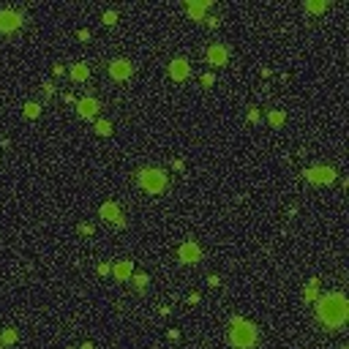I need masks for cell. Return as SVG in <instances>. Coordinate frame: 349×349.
Instances as JSON below:
<instances>
[{"mask_svg":"<svg viewBox=\"0 0 349 349\" xmlns=\"http://www.w3.org/2000/svg\"><path fill=\"white\" fill-rule=\"evenodd\" d=\"M314 314H317V322H319L325 330L338 333L347 327L349 322V300L344 292H327L319 295L314 300Z\"/></svg>","mask_w":349,"mask_h":349,"instance_id":"cell-1","label":"cell"},{"mask_svg":"<svg viewBox=\"0 0 349 349\" xmlns=\"http://www.w3.org/2000/svg\"><path fill=\"white\" fill-rule=\"evenodd\" d=\"M229 347L232 349H254L256 341H259V327L254 322L243 319V317H232L229 319Z\"/></svg>","mask_w":349,"mask_h":349,"instance_id":"cell-2","label":"cell"},{"mask_svg":"<svg viewBox=\"0 0 349 349\" xmlns=\"http://www.w3.org/2000/svg\"><path fill=\"white\" fill-rule=\"evenodd\" d=\"M136 183H139V189H142L145 194L159 196V194H164L166 186H169V175H166V169H161V166H139V169H136Z\"/></svg>","mask_w":349,"mask_h":349,"instance_id":"cell-3","label":"cell"},{"mask_svg":"<svg viewBox=\"0 0 349 349\" xmlns=\"http://www.w3.org/2000/svg\"><path fill=\"white\" fill-rule=\"evenodd\" d=\"M303 180L311 186H330L338 180V169L336 166H327V164H314L303 169Z\"/></svg>","mask_w":349,"mask_h":349,"instance_id":"cell-4","label":"cell"},{"mask_svg":"<svg viewBox=\"0 0 349 349\" xmlns=\"http://www.w3.org/2000/svg\"><path fill=\"white\" fill-rule=\"evenodd\" d=\"M25 25V14L17 8H0V36H11Z\"/></svg>","mask_w":349,"mask_h":349,"instance_id":"cell-5","label":"cell"},{"mask_svg":"<svg viewBox=\"0 0 349 349\" xmlns=\"http://www.w3.org/2000/svg\"><path fill=\"white\" fill-rule=\"evenodd\" d=\"M98 219H101V221H107V224H112V226H118V229H123V226H126V216H123V210H120V205H118L115 199L101 202V207H98Z\"/></svg>","mask_w":349,"mask_h":349,"instance_id":"cell-6","label":"cell"},{"mask_svg":"<svg viewBox=\"0 0 349 349\" xmlns=\"http://www.w3.org/2000/svg\"><path fill=\"white\" fill-rule=\"evenodd\" d=\"M107 74L115 82H126V79L134 77V63H131L128 58H115L107 63Z\"/></svg>","mask_w":349,"mask_h":349,"instance_id":"cell-7","label":"cell"},{"mask_svg":"<svg viewBox=\"0 0 349 349\" xmlns=\"http://www.w3.org/2000/svg\"><path fill=\"white\" fill-rule=\"evenodd\" d=\"M178 259H180V265H186V267L199 265V262H202L199 243H196V240H183V243L178 246Z\"/></svg>","mask_w":349,"mask_h":349,"instance_id":"cell-8","label":"cell"},{"mask_svg":"<svg viewBox=\"0 0 349 349\" xmlns=\"http://www.w3.org/2000/svg\"><path fill=\"white\" fill-rule=\"evenodd\" d=\"M205 60H207V65H213V68H221V65H226L229 63V47L226 44H210V47L205 49Z\"/></svg>","mask_w":349,"mask_h":349,"instance_id":"cell-9","label":"cell"},{"mask_svg":"<svg viewBox=\"0 0 349 349\" xmlns=\"http://www.w3.org/2000/svg\"><path fill=\"white\" fill-rule=\"evenodd\" d=\"M166 74H169V79H175V82H186V79L191 77L189 58H172L169 65H166Z\"/></svg>","mask_w":349,"mask_h":349,"instance_id":"cell-10","label":"cell"},{"mask_svg":"<svg viewBox=\"0 0 349 349\" xmlns=\"http://www.w3.org/2000/svg\"><path fill=\"white\" fill-rule=\"evenodd\" d=\"M101 112V104L98 98H93V95H82V98H77V115L82 120H95Z\"/></svg>","mask_w":349,"mask_h":349,"instance_id":"cell-11","label":"cell"},{"mask_svg":"<svg viewBox=\"0 0 349 349\" xmlns=\"http://www.w3.org/2000/svg\"><path fill=\"white\" fill-rule=\"evenodd\" d=\"M210 8H213V0H189V3H186V17H189L191 22H205Z\"/></svg>","mask_w":349,"mask_h":349,"instance_id":"cell-12","label":"cell"},{"mask_svg":"<svg viewBox=\"0 0 349 349\" xmlns=\"http://www.w3.org/2000/svg\"><path fill=\"white\" fill-rule=\"evenodd\" d=\"M131 276H134V262L131 259H118L112 265V278L115 281L126 284V281H131Z\"/></svg>","mask_w":349,"mask_h":349,"instance_id":"cell-13","label":"cell"},{"mask_svg":"<svg viewBox=\"0 0 349 349\" xmlns=\"http://www.w3.org/2000/svg\"><path fill=\"white\" fill-rule=\"evenodd\" d=\"M68 79H71V82H77V85L88 82V79H90V65L85 63V60H79V63H74L71 68H68Z\"/></svg>","mask_w":349,"mask_h":349,"instance_id":"cell-14","label":"cell"},{"mask_svg":"<svg viewBox=\"0 0 349 349\" xmlns=\"http://www.w3.org/2000/svg\"><path fill=\"white\" fill-rule=\"evenodd\" d=\"M319 286H322V281H319V278H311V281H308V284L303 286V300H306V303H314L317 297L322 295V292H319Z\"/></svg>","mask_w":349,"mask_h":349,"instance_id":"cell-15","label":"cell"},{"mask_svg":"<svg viewBox=\"0 0 349 349\" xmlns=\"http://www.w3.org/2000/svg\"><path fill=\"white\" fill-rule=\"evenodd\" d=\"M327 8H330V3H327V0H306V3H303V11L314 14V17H317V14H325Z\"/></svg>","mask_w":349,"mask_h":349,"instance_id":"cell-16","label":"cell"},{"mask_svg":"<svg viewBox=\"0 0 349 349\" xmlns=\"http://www.w3.org/2000/svg\"><path fill=\"white\" fill-rule=\"evenodd\" d=\"M284 123H286L284 109H270V112H267V126H270V128H281Z\"/></svg>","mask_w":349,"mask_h":349,"instance_id":"cell-17","label":"cell"},{"mask_svg":"<svg viewBox=\"0 0 349 349\" xmlns=\"http://www.w3.org/2000/svg\"><path fill=\"white\" fill-rule=\"evenodd\" d=\"M148 284H150V276H148V273H134V276H131V286H134L139 295L148 289Z\"/></svg>","mask_w":349,"mask_h":349,"instance_id":"cell-18","label":"cell"},{"mask_svg":"<svg viewBox=\"0 0 349 349\" xmlns=\"http://www.w3.org/2000/svg\"><path fill=\"white\" fill-rule=\"evenodd\" d=\"M41 104H38V101H28V104H25L22 107V118H28V120H36L38 115H41Z\"/></svg>","mask_w":349,"mask_h":349,"instance_id":"cell-19","label":"cell"},{"mask_svg":"<svg viewBox=\"0 0 349 349\" xmlns=\"http://www.w3.org/2000/svg\"><path fill=\"white\" fill-rule=\"evenodd\" d=\"M0 344H3V347L17 344V330H14V327H3V330H0Z\"/></svg>","mask_w":349,"mask_h":349,"instance_id":"cell-20","label":"cell"},{"mask_svg":"<svg viewBox=\"0 0 349 349\" xmlns=\"http://www.w3.org/2000/svg\"><path fill=\"white\" fill-rule=\"evenodd\" d=\"M95 134L98 136H112V123L104 118H95Z\"/></svg>","mask_w":349,"mask_h":349,"instance_id":"cell-21","label":"cell"},{"mask_svg":"<svg viewBox=\"0 0 349 349\" xmlns=\"http://www.w3.org/2000/svg\"><path fill=\"white\" fill-rule=\"evenodd\" d=\"M118 17H120V14L115 11V8H109V11L101 14V22L107 25V28H112V25H118Z\"/></svg>","mask_w":349,"mask_h":349,"instance_id":"cell-22","label":"cell"},{"mask_svg":"<svg viewBox=\"0 0 349 349\" xmlns=\"http://www.w3.org/2000/svg\"><path fill=\"white\" fill-rule=\"evenodd\" d=\"M77 232H79V235H85V237H90V235L95 232V226L90 224V221H82V224L77 226Z\"/></svg>","mask_w":349,"mask_h":349,"instance_id":"cell-23","label":"cell"},{"mask_svg":"<svg viewBox=\"0 0 349 349\" xmlns=\"http://www.w3.org/2000/svg\"><path fill=\"white\" fill-rule=\"evenodd\" d=\"M95 273H98V276H112V265H109V262H101V265L95 267Z\"/></svg>","mask_w":349,"mask_h":349,"instance_id":"cell-24","label":"cell"},{"mask_svg":"<svg viewBox=\"0 0 349 349\" xmlns=\"http://www.w3.org/2000/svg\"><path fill=\"white\" fill-rule=\"evenodd\" d=\"M207 286H210V289H219V286H221V278L216 276V273H210V276H207Z\"/></svg>","mask_w":349,"mask_h":349,"instance_id":"cell-25","label":"cell"},{"mask_svg":"<svg viewBox=\"0 0 349 349\" xmlns=\"http://www.w3.org/2000/svg\"><path fill=\"white\" fill-rule=\"evenodd\" d=\"M259 109H256V107H249V123H259Z\"/></svg>","mask_w":349,"mask_h":349,"instance_id":"cell-26","label":"cell"},{"mask_svg":"<svg viewBox=\"0 0 349 349\" xmlns=\"http://www.w3.org/2000/svg\"><path fill=\"white\" fill-rule=\"evenodd\" d=\"M41 90H44V95H47V98H52V95H55V85L52 82H44Z\"/></svg>","mask_w":349,"mask_h":349,"instance_id":"cell-27","label":"cell"},{"mask_svg":"<svg viewBox=\"0 0 349 349\" xmlns=\"http://www.w3.org/2000/svg\"><path fill=\"white\" fill-rule=\"evenodd\" d=\"M216 82V77H213V71H207V74H202V85H205V88H210V85Z\"/></svg>","mask_w":349,"mask_h":349,"instance_id":"cell-28","label":"cell"},{"mask_svg":"<svg viewBox=\"0 0 349 349\" xmlns=\"http://www.w3.org/2000/svg\"><path fill=\"white\" fill-rule=\"evenodd\" d=\"M77 38H79V41H90V30L88 28H79L77 30Z\"/></svg>","mask_w":349,"mask_h":349,"instance_id":"cell-29","label":"cell"},{"mask_svg":"<svg viewBox=\"0 0 349 349\" xmlns=\"http://www.w3.org/2000/svg\"><path fill=\"white\" fill-rule=\"evenodd\" d=\"M172 169H175V172H183V169H186V161H183V159H172Z\"/></svg>","mask_w":349,"mask_h":349,"instance_id":"cell-30","label":"cell"},{"mask_svg":"<svg viewBox=\"0 0 349 349\" xmlns=\"http://www.w3.org/2000/svg\"><path fill=\"white\" fill-rule=\"evenodd\" d=\"M52 74H55V77H63V74H65V65H63V63H55V65H52Z\"/></svg>","mask_w":349,"mask_h":349,"instance_id":"cell-31","label":"cell"},{"mask_svg":"<svg viewBox=\"0 0 349 349\" xmlns=\"http://www.w3.org/2000/svg\"><path fill=\"white\" fill-rule=\"evenodd\" d=\"M205 22H207V28H219L221 19H219V17H205Z\"/></svg>","mask_w":349,"mask_h":349,"instance_id":"cell-32","label":"cell"},{"mask_svg":"<svg viewBox=\"0 0 349 349\" xmlns=\"http://www.w3.org/2000/svg\"><path fill=\"white\" fill-rule=\"evenodd\" d=\"M199 300H202V297H199V292H191V295H189V306H196Z\"/></svg>","mask_w":349,"mask_h":349,"instance_id":"cell-33","label":"cell"},{"mask_svg":"<svg viewBox=\"0 0 349 349\" xmlns=\"http://www.w3.org/2000/svg\"><path fill=\"white\" fill-rule=\"evenodd\" d=\"M63 101H65V104H74V107H77V98H74L71 93H63Z\"/></svg>","mask_w":349,"mask_h":349,"instance_id":"cell-34","label":"cell"},{"mask_svg":"<svg viewBox=\"0 0 349 349\" xmlns=\"http://www.w3.org/2000/svg\"><path fill=\"white\" fill-rule=\"evenodd\" d=\"M169 338H172V341H178V338H180V330H175V327H172V330H169Z\"/></svg>","mask_w":349,"mask_h":349,"instance_id":"cell-35","label":"cell"},{"mask_svg":"<svg viewBox=\"0 0 349 349\" xmlns=\"http://www.w3.org/2000/svg\"><path fill=\"white\" fill-rule=\"evenodd\" d=\"M79 349H95V347H93V344H90V341H85V344H82V347H79Z\"/></svg>","mask_w":349,"mask_h":349,"instance_id":"cell-36","label":"cell"}]
</instances>
